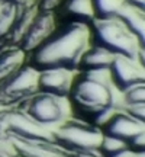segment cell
Here are the masks:
<instances>
[{"label":"cell","mask_w":145,"mask_h":157,"mask_svg":"<svg viewBox=\"0 0 145 157\" xmlns=\"http://www.w3.org/2000/svg\"><path fill=\"white\" fill-rule=\"evenodd\" d=\"M91 45L89 25L67 23L61 31L57 29L46 42L31 52V63L35 68H68L78 70V64L86 50Z\"/></svg>","instance_id":"cell-1"},{"label":"cell","mask_w":145,"mask_h":157,"mask_svg":"<svg viewBox=\"0 0 145 157\" xmlns=\"http://www.w3.org/2000/svg\"><path fill=\"white\" fill-rule=\"evenodd\" d=\"M68 98L74 111L86 118L91 117L97 122L100 121L103 125L115 112L109 70L83 71L76 76Z\"/></svg>","instance_id":"cell-2"},{"label":"cell","mask_w":145,"mask_h":157,"mask_svg":"<svg viewBox=\"0 0 145 157\" xmlns=\"http://www.w3.org/2000/svg\"><path fill=\"white\" fill-rule=\"evenodd\" d=\"M91 44L99 45L110 51L115 56L136 58L139 45L132 32L117 16L96 17L90 25Z\"/></svg>","instance_id":"cell-3"},{"label":"cell","mask_w":145,"mask_h":157,"mask_svg":"<svg viewBox=\"0 0 145 157\" xmlns=\"http://www.w3.org/2000/svg\"><path fill=\"white\" fill-rule=\"evenodd\" d=\"M54 143L60 148H65L68 153L89 154L99 153L103 140V131L81 119H67L60 124L58 129L52 131Z\"/></svg>","instance_id":"cell-4"},{"label":"cell","mask_w":145,"mask_h":157,"mask_svg":"<svg viewBox=\"0 0 145 157\" xmlns=\"http://www.w3.org/2000/svg\"><path fill=\"white\" fill-rule=\"evenodd\" d=\"M67 99L68 98H58L38 92L36 95L23 102L22 109L32 119L45 127L62 124L68 119V112L71 108L68 105Z\"/></svg>","instance_id":"cell-5"},{"label":"cell","mask_w":145,"mask_h":157,"mask_svg":"<svg viewBox=\"0 0 145 157\" xmlns=\"http://www.w3.org/2000/svg\"><path fill=\"white\" fill-rule=\"evenodd\" d=\"M39 70L25 64L0 86V101L5 105L23 103L39 92Z\"/></svg>","instance_id":"cell-6"},{"label":"cell","mask_w":145,"mask_h":157,"mask_svg":"<svg viewBox=\"0 0 145 157\" xmlns=\"http://www.w3.org/2000/svg\"><path fill=\"white\" fill-rule=\"evenodd\" d=\"M57 31V16L52 9H39L34 21L31 22L17 47H20L26 54L34 52L36 48L46 42Z\"/></svg>","instance_id":"cell-7"},{"label":"cell","mask_w":145,"mask_h":157,"mask_svg":"<svg viewBox=\"0 0 145 157\" xmlns=\"http://www.w3.org/2000/svg\"><path fill=\"white\" fill-rule=\"evenodd\" d=\"M109 73L112 86H115L122 93L136 84L145 83V67L139 63L138 57L131 58L116 56L109 68Z\"/></svg>","instance_id":"cell-8"},{"label":"cell","mask_w":145,"mask_h":157,"mask_svg":"<svg viewBox=\"0 0 145 157\" xmlns=\"http://www.w3.org/2000/svg\"><path fill=\"white\" fill-rule=\"evenodd\" d=\"M76 76V70L68 68L55 67L39 70V92L58 98H68Z\"/></svg>","instance_id":"cell-9"},{"label":"cell","mask_w":145,"mask_h":157,"mask_svg":"<svg viewBox=\"0 0 145 157\" xmlns=\"http://www.w3.org/2000/svg\"><path fill=\"white\" fill-rule=\"evenodd\" d=\"M105 135H110L115 138L125 141L126 144H131L132 141L145 129V125L141 121H138L135 117L125 109L123 112H115L110 115V118L103 124Z\"/></svg>","instance_id":"cell-10"},{"label":"cell","mask_w":145,"mask_h":157,"mask_svg":"<svg viewBox=\"0 0 145 157\" xmlns=\"http://www.w3.org/2000/svg\"><path fill=\"white\" fill-rule=\"evenodd\" d=\"M62 15L68 19V23L91 25L97 17L96 6L93 0H64Z\"/></svg>","instance_id":"cell-11"},{"label":"cell","mask_w":145,"mask_h":157,"mask_svg":"<svg viewBox=\"0 0 145 157\" xmlns=\"http://www.w3.org/2000/svg\"><path fill=\"white\" fill-rule=\"evenodd\" d=\"M115 54L107 51L103 47L91 44L83 54L78 70L81 71H99V70H109L115 60Z\"/></svg>","instance_id":"cell-12"},{"label":"cell","mask_w":145,"mask_h":157,"mask_svg":"<svg viewBox=\"0 0 145 157\" xmlns=\"http://www.w3.org/2000/svg\"><path fill=\"white\" fill-rule=\"evenodd\" d=\"M22 6L17 0H0V44L10 39Z\"/></svg>","instance_id":"cell-13"},{"label":"cell","mask_w":145,"mask_h":157,"mask_svg":"<svg viewBox=\"0 0 145 157\" xmlns=\"http://www.w3.org/2000/svg\"><path fill=\"white\" fill-rule=\"evenodd\" d=\"M117 17L132 32L141 50H145V13L135 10L125 5L117 13Z\"/></svg>","instance_id":"cell-14"},{"label":"cell","mask_w":145,"mask_h":157,"mask_svg":"<svg viewBox=\"0 0 145 157\" xmlns=\"http://www.w3.org/2000/svg\"><path fill=\"white\" fill-rule=\"evenodd\" d=\"M97 12V17H113L117 16L125 6V0H93Z\"/></svg>","instance_id":"cell-15"},{"label":"cell","mask_w":145,"mask_h":157,"mask_svg":"<svg viewBox=\"0 0 145 157\" xmlns=\"http://www.w3.org/2000/svg\"><path fill=\"white\" fill-rule=\"evenodd\" d=\"M126 106H141L145 105V83L136 84L134 87L123 92Z\"/></svg>","instance_id":"cell-16"},{"label":"cell","mask_w":145,"mask_h":157,"mask_svg":"<svg viewBox=\"0 0 145 157\" xmlns=\"http://www.w3.org/2000/svg\"><path fill=\"white\" fill-rule=\"evenodd\" d=\"M126 111L145 125V105H141V106H126Z\"/></svg>","instance_id":"cell-17"},{"label":"cell","mask_w":145,"mask_h":157,"mask_svg":"<svg viewBox=\"0 0 145 157\" xmlns=\"http://www.w3.org/2000/svg\"><path fill=\"white\" fill-rule=\"evenodd\" d=\"M129 146L132 147L134 150H136V151L145 153V129L132 141V143H131V144H129Z\"/></svg>","instance_id":"cell-18"},{"label":"cell","mask_w":145,"mask_h":157,"mask_svg":"<svg viewBox=\"0 0 145 157\" xmlns=\"http://www.w3.org/2000/svg\"><path fill=\"white\" fill-rule=\"evenodd\" d=\"M125 5L135 9V10L145 13V0H125Z\"/></svg>","instance_id":"cell-19"},{"label":"cell","mask_w":145,"mask_h":157,"mask_svg":"<svg viewBox=\"0 0 145 157\" xmlns=\"http://www.w3.org/2000/svg\"><path fill=\"white\" fill-rule=\"evenodd\" d=\"M64 0H42L41 2V7L42 9H55L57 6H60Z\"/></svg>","instance_id":"cell-20"},{"label":"cell","mask_w":145,"mask_h":157,"mask_svg":"<svg viewBox=\"0 0 145 157\" xmlns=\"http://www.w3.org/2000/svg\"><path fill=\"white\" fill-rule=\"evenodd\" d=\"M62 157H95V156H89V154H77V153H64Z\"/></svg>","instance_id":"cell-21"},{"label":"cell","mask_w":145,"mask_h":157,"mask_svg":"<svg viewBox=\"0 0 145 157\" xmlns=\"http://www.w3.org/2000/svg\"><path fill=\"white\" fill-rule=\"evenodd\" d=\"M119 157H128V151H125L122 156H119ZM129 157H139V156H129Z\"/></svg>","instance_id":"cell-22"}]
</instances>
